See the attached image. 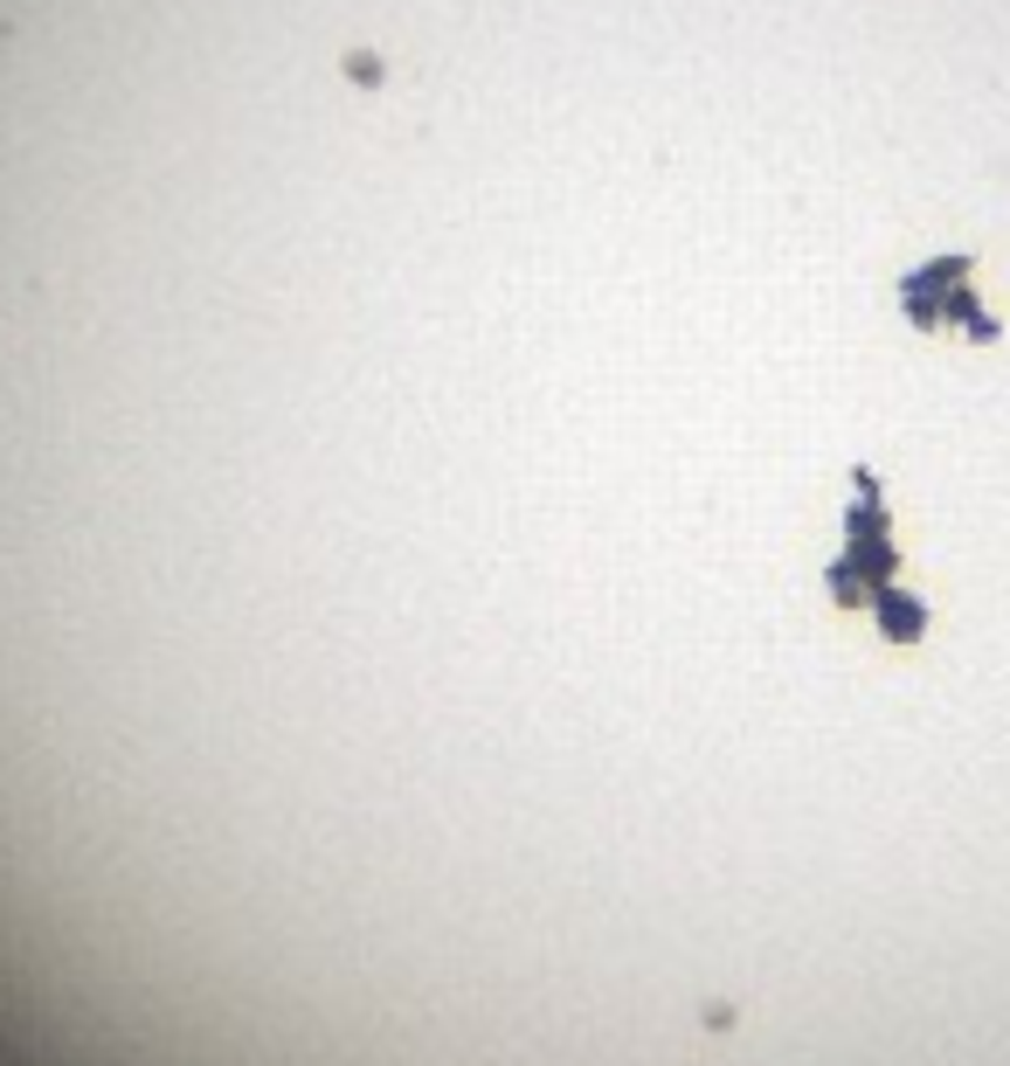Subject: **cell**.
I'll return each mask as SVG.
<instances>
[{"mask_svg":"<svg viewBox=\"0 0 1010 1066\" xmlns=\"http://www.w3.org/2000/svg\"><path fill=\"white\" fill-rule=\"evenodd\" d=\"M347 76H353V84H368V90H374V84H381V63L368 56V49H353V56H347Z\"/></svg>","mask_w":1010,"mask_h":1066,"instance_id":"cell-1","label":"cell"}]
</instances>
